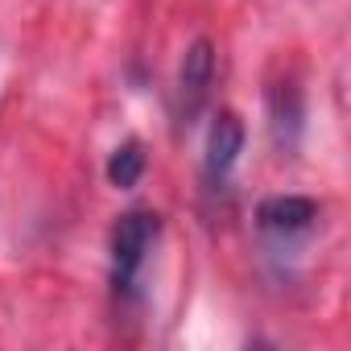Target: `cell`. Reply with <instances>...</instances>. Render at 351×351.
I'll use <instances>...</instances> for the list:
<instances>
[{
	"label": "cell",
	"instance_id": "1",
	"mask_svg": "<svg viewBox=\"0 0 351 351\" xmlns=\"http://www.w3.org/2000/svg\"><path fill=\"white\" fill-rule=\"evenodd\" d=\"M157 232H161V219L149 215V211H128V215H120V223H116V232H112V285H116L120 293H128V289L136 285V273H141L145 252L153 248Z\"/></svg>",
	"mask_w": 351,
	"mask_h": 351
},
{
	"label": "cell",
	"instance_id": "2",
	"mask_svg": "<svg viewBox=\"0 0 351 351\" xmlns=\"http://www.w3.org/2000/svg\"><path fill=\"white\" fill-rule=\"evenodd\" d=\"M256 219H261V232H265V236L289 240V236H302V232L314 228V219H318V203L298 199V195H289V199H269V203H261Z\"/></svg>",
	"mask_w": 351,
	"mask_h": 351
},
{
	"label": "cell",
	"instance_id": "3",
	"mask_svg": "<svg viewBox=\"0 0 351 351\" xmlns=\"http://www.w3.org/2000/svg\"><path fill=\"white\" fill-rule=\"evenodd\" d=\"M240 149H244V124H240V116L236 112H219L215 124H211V132H207V178L211 182L228 178L236 157H240Z\"/></svg>",
	"mask_w": 351,
	"mask_h": 351
},
{
	"label": "cell",
	"instance_id": "4",
	"mask_svg": "<svg viewBox=\"0 0 351 351\" xmlns=\"http://www.w3.org/2000/svg\"><path fill=\"white\" fill-rule=\"evenodd\" d=\"M211 79H215V54H211V42H195V46L186 50V58H182V79H178L186 112H199V104H203L207 91H211Z\"/></svg>",
	"mask_w": 351,
	"mask_h": 351
},
{
	"label": "cell",
	"instance_id": "5",
	"mask_svg": "<svg viewBox=\"0 0 351 351\" xmlns=\"http://www.w3.org/2000/svg\"><path fill=\"white\" fill-rule=\"evenodd\" d=\"M141 173H145V153H141V141H124V145L112 153V161H108V178H112V186L128 191V186H136Z\"/></svg>",
	"mask_w": 351,
	"mask_h": 351
}]
</instances>
